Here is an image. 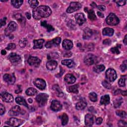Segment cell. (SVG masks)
I'll use <instances>...</instances> for the list:
<instances>
[{
    "label": "cell",
    "instance_id": "53",
    "mask_svg": "<svg viewBox=\"0 0 127 127\" xmlns=\"http://www.w3.org/2000/svg\"><path fill=\"white\" fill-rule=\"evenodd\" d=\"M98 9L101 11H104L105 10V7L104 6H99L97 7Z\"/></svg>",
    "mask_w": 127,
    "mask_h": 127
},
{
    "label": "cell",
    "instance_id": "51",
    "mask_svg": "<svg viewBox=\"0 0 127 127\" xmlns=\"http://www.w3.org/2000/svg\"><path fill=\"white\" fill-rule=\"evenodd\" d=\"M102 119L100 117L97 118V119L96 120V123L97 125H100L102 123Z\"/></svg>",
    "mask_w": 127,
    "mask_h": 127
},
{
    "label": "cell",
    "instance_id": "50",
    "mask_svg": "<svg viewBox=\"0 0 127 127\" xmlns=\"http://www.w3.org/2000/svg\"><path fill=\"white\" fill-rule=\"evenodd\" d=\"M118 126L120 127H127V123L124 121H120L118 122Z\"/></svg>",
    "mask_w": 127,
    "mask_h": 127
},
{
    "label": "cell",
    "instance_id": "59",
    "mask_svg": "<svg viewBox=\"0 0 127 127\" xmlns=\"http://www.w3.org/2000/svg\"><path fill=\"white\" fill-rule=\"evenodd\" d=\"M121 89H118L115 91V94L117 95V94H121Z\"/></svg>",
    "mask_w": 127,
    "mask_h": 127
},
{
    "label": "cell",
    "instance_id": "58",
    "mask_svg": "<svg viewBox=\"0 0 127 127\" xmlns=\"http://www.w3.org/2000/svg\"><path fill=\"white\" fill-rule=\"evenodd\" d=\"M121 94L122 95H124V96H127V91H123V90H121Z\"/></svg>",
    "mask_w": 127,
    "mask_h": 127
},
{
    "label": "cell",
    "instance_id": "32",
    "mask_svg": "<svg viewBox=\"0 0 127 127\" xmlns=\"http://www.w3.org/2000/svg\"><path fill=\"white\" fill-rule=\"evenodd\" d=\"M62 121V124L63 126H65L66 125L69 121V117L68 115L64 113L63 114L61 117H60Z\"/></svg>",
    "mask_w": 127,
    "mask_h": 127
},
{
    "label": "cell",
    "instance_id": "7",
    "mask_svg": "<svg viewBox=\"0 0 127 127\" xmlns=\"http://www.w3.org/2000/svg\"><path fill=\"white\" fill-rule=\"evenodd\" d=\"M23 121L21 120L15 118H11L7 122H6L7 124L12 127H18L22 124Z\"/></svg>",
    "mask_w": 127,
    "mask_h": 127
},
{
    "label": "cell",
    "instance_id": "56",
    "mask_svg": "<svg viewBox=\"0 0 127 127\" xmlns=\"http://www.w3.org/2000/svg\"><path fill=\"white\" fill-rule=\"evenodd\" d=\"M26 17L28 19H30L31 17V15L29 12H27L26 13Z\"/></svg>",
    "mask_w": 127,
    "mask_h": 127
},
{
    "label": "cell",
    "instance_id": "20",
    "mask_svg": "<svg viewBox=\"0 0 127 127\" xmlns=\"http://www.w3.org/2000/svg\"><path fill=\"white\" fill-rule=\"evenodd\" d=\"M63 47L67 50H71L73 47V43L72 41L69 39H65L63 42Z\"/></svg>",
    "mask_w": 127,
    "mask_h": 127
},
{
    "label": "cell",
    "instance_id": "25",
    "mask_svg": "<svg viewBox=\"0 0 127 127\" xmlns=\"http://www.w3.org/2000/svg\"><path fill=\"white\" fill-rule=\"evenodd\" d=\"M85 10L88 13V18L91 21H95L96 19V15H95L94 11L92 10H89L88 8H85Z\"/></svg>",
    "mask_w": 127,
    "mask_h": 127
},
{
    "label": "cell",
    "instance_id": "55",
    "mask_svg": "<svg viewBox=\"0 0 127 127\" xmlns=\"http://www.w3.org/2000/svg\"><path fill=\"white\" fill-rule=\"evenodd\" d=\"M97 15L99 16V17H100L101 18H103L104 17V14L102 13H101V12L97 11Z\"/></svg>",
    "mask_w": 127,
    "mask_h": 127
},
{
    "label": "cell",
    "instance_id": "12",
    "mask_svg": "<svg viewBox=\"0 0 127 127\" xmlns=\"http://www.w3.org/2000/svg\"><path fill=\"white\" fill-rule=\"evenodd\" d=\"M21 109L19 106H15L12 107L9 112V115L10 116H17L21 113Z\"/></svg>",
    "mask_w": 127,
    "mask_h": 127
},
{
    "label": "cell",
    "instance_id": "41",
    "mask_svg": "<svg viewBox=\"0 0 127 127\" xmlns=\"http://www.w3.org/2000/svg\"><path fill=\"white\" fill-rule=\"evenodd\" d=\"M55 87L54 86L53 88H54V89L55 91H56L58 92V96H60V97L63 96V92H62V91H61V90L60 89V88L59 87V86H57V85H55Z\"/></svg>",
    "mask_w": 127,
    "mask_h": 127
},
{
    "label": "cell",
    "instance_id": "37",
    "mask_svg": "<svg viewBox=\"0 0 127 127\" xmlns=\"http://www.w3.org/2000/svg\"><path fill=\"white\" fill-rule=\"evenodd\" d=\"M28 3H29L30 6L32 8H36L39 5V2L36 0H31V1H28Z\"/></svg>",
    "mask_w": 127,
    "mask_h": 127
},
{
    "label": "cell",
    "instance_id": "40",
    "mask_svg": "<svg viewBox=\"0 0 127 127\" xmlns=\"http://www.w3.org/2000/svg\"><path fill=\"white\" fill-rule=\"evenodd\" d=\"M116 114L121 117V118H126V116H127V114H126V112H125V111H121V110H120V111H116Z\"/></svg>",
    "mask_w": 127,
    "mask_h": 127
},
{
    "label": "cell",
    "instance_id": "9",
    "mask_svg": "<svg viewBox=\"0 0 127 127\" xmlns=\"http://www.w3.org/2000/svg\"><path fill=\"white\" fill-rule=\"evenodd\" d=\"M28 63L30 66L34 67H38L41 63V60L36 57H30L28 60Z\"/></svg>",
    "mask_w": 127,
    "mask_h": 127
},
{
    "label": "cell",
    "instance_id": "34",
    "mask_svg": "<svg viewBox=\"0 0 127 127\" xmlns=\"http://www.w3.org/2000/svg\"><path fill=\"white\" fill-rule=\"evenodd\" d=\"M15 18L21 24H24L25 21L24 18L21 14H17L15 15Z\"/></svg>",
    "mask_w": 127,
    "mask_h": 127
},
{
    "label": "cell",
    "instance_id": "29",
    "mask_svg": "<svg viewBox=\"0 0 127 127\" xmlns=\"http://www.w3.org/2000/svg\"><path fill=\"white\" fill-rule=\"evenodd\" d=\"M15 102H17V103H18L21 105L24 106L26 107H28V105H27L25 100L21 97H18L16 98Z\"/></svg>",
    "mask_w": 127,
    "mask_h": 127
},
{
    "label": "cell",
    "instance_id": "19",
    "mask_svg": "<svg viewBox=\"0 0 127 127\" xmlns=\"http://www.w3.org/2000/svg\"><path fill=\"white\" fill-rule=\"evenodd\" d=\"M58 66V63L56 61L51 60L48 62L46 64V67L47 69L50 71L54 70L56 69Z\"/></svg>",
    "mask_w": 127,
    "mask_h": 127
},
{
    "label": "cell",
    "instance_id": "27",
    "mask_svg": "<svg viewBox=\"0 0 127 127\" xmlns=\"http://www.w3.org/2000/svg\"><path fill=\"white\" fill-rule=\"evenodd\" d=\"M114 30L112 28H110L108 27L105 28L103 30V34L105 36H112L114 34Z\"/></svg>",
    "mask_w": 127,
    "mask_h": 127
},
{
    "label": "cell",
    "instance_id": "6",
    "mask_svg": "<svg viewBox=\"0 0 127 127\" xmlns=\"http://www.w3.org/2000/svg\"><path fill=\"white\" fill-rule=\"evenodd\" d=\"M81 8H82V5L80 3L78 2H73L70 4V6L68 7V8L67 10V12L69 13H73L74 12L78 11Z\"/></svg>",
    "mask_w": 127,
    "mask_h": 127
},
{
    "label": "cell",
    "instance_id": "49",
    "mask_svg": "<svg viewBox=\"0 0 127 127\" xmlns=\"http://www.w3.org/2000/svg\"><path fill=\"white\" fill-rule=\"evenodd\" d=\"M5 111L6 109L4 106L2 104H0V114L1 115H3L5 113Z\"/></svg>",
    "mask_w": 127,
    "mask_h": 127
},
{
    "label": "cell",
    "instance_id": "24",
    "mask_svg": "<svg viewBox=\"0 0 127 127\" xmlns=\"http://www.w3.org/2000/svg\"><path fill=\"white\" fill-rule=\"evenodd\" d=\"M61 63L62 64V65L67 66L69 68H73L75 65L74 62L72 60H70V59L64 60L62 61Z\"/></svg>",
    "mask_w": 127,
    "mask_h": 127
},
{
    "label": "cell",
    "instance_id": "13",
    "mask_svg": "<svg viewBox=\"0 0 127 127\" xmlns=\"http://www.w3.org/2000/svg\"><path fill=\"white\" fill-rule=\"evenodd\" d=\"M9 59L11 63L13 64H17L21 62V57L17 54L12 53L9 56Z\"/></svg>",
    "mask_w": 127,
    "mask_h": 127
},
{
    "label": "cell",
    "instance_id": "3",
    "mask_svg": "<svg viewBox=\"0 0 127 127\" xmlns=\"http://www.w3.org/2000/svg\"><path fill=\"white\" fill-rule=\"evenodd\" d=\"M48 99V95L46 93H40L36 97V100L40 106H44Z\"/></svg>",
    "mask_w": 127,
    "mask_h": 127
},
{
    "label": "cell",
    "instance_id": "38",
    "mask_svg": "<svg viewBox=\"0 0 127 127\" xmlns=\"http://www.w3.org/2000/svg\"><path fill=\"white\" fill-rule=\"evenodd\" d=\"M78 85H75L72 86H70L68 88V90L70 92L74 93H78Z\"/></svg>",
    "mask_w": 127,
    "mask_h": 127
},
{
    "label": "cell",
    "instance_id": "54",
    "mask_svg": "<svg viewBox=\"0 0 127 127\" xmlns=\"http://www.w3.org/2000/svg\"><path fill=\"white\" fill-rule=\"evenodd\" d=\"M6 24V20H1V27H2L3 25H5Z\"/></svg>",
    "mask_w": 127,
    "mask_h": 127
},
{
    "label": "cell",
    "instance_id": "8",
    "mask_svg": "<svg viewBox=\"0 0 127 127\" xmlns=\"http://www.w3.org/2000/svg\"><path fill=\"white\" fill-rule=\"evenodd\" d=\"M34 85L40 90H44L46 86L45 81L41 78H36L33 81Z\"/></svg>",
    "mask_w": 127,
    "mask_h": 127
},
{
    "label": "cell",
    "instance_id": "11",
    "mask_svg": "<svg viewBox=\"0 0 127 127\" xmlns=\"http://www.w3.org/2000/svg\"><path fill=\"white\" fill-rule=\"evenodd\" d=\"M18 28V25L15 22L11 21L8 25V28L5 30L6 34L7 36H9L10 34V32L15 31Z\"/></svg>",
    "mask_w": 127,
    "mask_h": 127
},
{
    "label": "cell",
    "instance_id": "45",
    "mask_svg": "<svg viewBox=\"0 0 127 127\" xmlns=\"http://www.w3.org/2000/svg\"><path fill=\"white\" fill-rule=\"evenodd\" d=\"M102 85H103V86L107 88V89H110L111 88V85L110 84H109L108 82H107V81H104L102 82Z\"/></svg>",
    "mask_w": 127,
    "mask_h": 127
},
{
    "label": "cell",
    "instance_id": "15",
    "mask_svg": "<svg viewBox=\"0 0 127 127\" xmlns=\"http://www.w3.org/2000/svg\"><path fill=\"white\" fill-rule=\"evenodd\" d=\"M4 79L8 84L10 85H13L15 83L16 78L14 74H7L4 75Z\"/></svg>",
    "mask_w": 127,
    "mask_h": 127
},
{
    "label": "cell",
    "instance_id": "39",
    "mask_svg": "<svg viewBox=\"0 0 127 127\" xmlns=\"http://www.w3.org/2000/svg\"><path fill=\"white\" fill-rule=\"evenodd\" d=\"M123 102V100L122 98L116 99L114 101V105L115 108H118L119 107Z\"/></svg>",
    "mask_w": 127,
    "mask_h": 127
},
{
    "label": "cell",
    "instance_id": "46",
    "mask_svg": "<svg viewBox=\"0 0 127 127\" xmlns=\"http://www.w3.org/2000/svg\"><path fill=\"white\" fill-rule=\"evenodd\" d=\"M118 84L121 87H124L126 85L125 83V79L124 78H120L119 79V81H118Z\"/></svg>",
    "mask_w": 127,
    "mask_h": 127
},
{
    "label": "cell",
    "instance_id": "5",
    "mask_svg": "<svg viewBox=\"0 0 127 127\" xmlns=\"http://www.w3.org/2000/svg\"><path fill=\"white\" fill-rule=\"evenodd\" d=\"M97 59L96 57L92 54H89L87 55L84 59V62L86 65L90 66L94 64L97 62Z\"/></svg>",
    "mask_w": 127,
    "mask_h": 127
},
{
    "label": "cell",
    "instance_id": "10",
    "mask_svg": "<svg viewBox=\"0 0 127 127\" xmlns=\"http://www.w3.org/2000/svg\"><path fill=\"white\" fill-rule=\"evenodd\" d=\"M61 42V39L60 37H57L51 41L47 42L45 45L47 48H51L58 46Z\"/></svg>",
    "mask_w": 127,
    "mask_h": 127
},
{
    "label": "cell",
    "instance_id": "16",
    "mask_svg": "<svg viewBox=\"0 0 127 127\" xmlns=\"http://www.w3.org/2000/svg\"><path fill=\"white\" fill-rule=\"evenodd\" d=\"M62 108V105L61 103L57 100H54L51 104V109L55 112H57L61 110Z\"/></svg>",
    "mask_w": 127,
    "mask_h": 127
},
{
    "label": "cell",
    "instance_id": "52",
    "mask_svg": "<svg viewBox=\"0 0 127 127\" xmlns=\"http://www.w3.org/2000/svg\"><path fill=\"white\" fill-rule=\"evenodd\" d=\"M111 41L110 39H105L104 41H103V44H105V45H109L111 43Z\"/></svg>",
    "mask_w": 127,
    "mask_h": 127
},
{
    "label": "cell",
    "instance_id": "28",
    "mask_svg": "<svg viewBox=\"0 0 127 127\" xmlns=\"http://www.w3.org/2000/svg\"><path fill=\"white\" fill-rule=\"evenodd\" d=\"M110 103V97L109 95H105L102 96L100 100V103L102 105H106Z\"/></svg>",
    "mask_w": 127,
    "mask_h": 127
},
{
    "label": "cell",
    "instance_id": "4",
    "mask_svg": "<svg viewBox=\"0 0 127 127\" xmlns=\"http://www.w3.org/2000/svg\"><path fill=\"white\" fill-rule=\"evenodd\" d=\"M106 78L110 82L115 81L117 78V73L116 71L111 68L108 69L106 72Z\"/></svg>",
    "mask_w": 127,
    "mask_h": 127
},
{
    "label": "cell",
    "instance_id": "21",
    "mask_svg": "<svg viewBox=\"0 0 127 127\" xmlns=\"http://www.w3.org/2000/svg\"><path fill=\"white\" fill-rule=\"evenodd\" d=\"M65 81L68 84H72L75 82L76 78L71 74H67L64 77Z\"/></svg>",
    "mask_w": 127,
    "mask_h": 127
},
{
    "label": "cell",
    "instance_id": "18",
    "mask_svg": "<svg viewBox=\"0 0 127 127\" xmlns=\"http://www.w3.org/2000/svg\"><path fill=\"white\" fill-rule=\"evenodd\" d=\"M87 106V102L85 99H82L79 100L75 105V108L78 110H82Z\"/></svg>",
    "mask_w": 127,
    "mask_h": 127
},
{
    "label": "cell",
    "instance_id": "57",
    "mask_svg": "<svg viewBox=\"0 0 127 127\" xmlns=\"http://www.w3.org/2000/svg\"><path fill=\"white\" fill-rule=\"evenodd\" d=\"M123 42L126 45H127V35L126 34L125 37V38H124V40H123Z\"/></svg>",
    "mask_w": 127,
    "mask_h": 127
},
{
    "label": "cell",
    "instance_id": "30",
    "mask_svg": "<svg viewBox=\"0 0 127 127\" xmlns=\"http://www.w3.org/2000/svg\"><path fill=\"white\" fill-rule=\"evenodd\" d=\"M23 1L22 0H12L11 1L12 5L15 8H19L22 4Z\"/></svg>",
    "mask_w": 127,
    "mask_h": 127
},
{
    "label": "cell",
    "instance_id": "60",
    "mask_svg": "<svg viewBox=\"0 0 127 127\" xmlns=\"http://www.w3.org/2000/svg\"><path fill=\"white\" fill-rule=\"evenodd\" d=\"M1 54H2L3 55H6V51H5V50H2Z\"/></svg>",
    "mask_w": 127,
    "mask_h": 127
},
{
    "label": "cell",
    "instance_id": "31",
    "mask_svg": "<svg viewBox=\"0 0 127 127\" xmlns=\"http://www.w3.org/2000/svg\"><path fill=\"white\" fill-rule=\"evenodd\" d=\"M37 92V91L36 89L33 87H30L28 88L26 91V94L28 96H34Z\"/></svg>",
    "mask_w": 127,
    "mask_h": 127
},
{
    "label": "cell",
    "instance_id": "23",
    "mask_svg": "<svg viewBox=\"0 0 127 127\" xmlns=\"http://www.w3.org/2000/svg\"><path fill=\"white\" fill-rule=\"evenodd\" d=\"M34 49H41L43 47V44L44 43V40L42 39H38V40H34Z\"/></svg>",
    "mask_w": 127,
    "mask_h": 127
},
{
    "label": "cell",
    "instance_id": "33",
    "mask_svg": "<svg viewBox=\"0 0 127 127\" xmlns=\"http://www.w3.org/2000/svg\"><path fill=\"white\" fill-rule=\"evenodd\" d=\"M105 69V67L104 65H97L96 66H95L93 68V71L97 73H100L102 72H103Z\"/></svg>",
    "mask_w": 127,
    "mask_h": 127
},
{
    "label": "cell",
    "instance_id": "26",
    "mask_svg": "<svg viewBox=\"0 0 127 127\" xmlns=\"http://www.w3.org/2000/svg\"><path fill=\"white\" fill-rule=\"evenodd\" d=\"M92 35V31L89 28H86L84 29L83 32V38L85 39H88L90 38Z\"/></svg>",
    "mask_w": 127,
    "mask_h": 127
},
{
    "label": "cell",
    "instance_id": "14",
    "mask_svg": "<svg viewBox=\"0 0 127 127\" xmlns=\"http://www.w3.org/2000/svg\"><path fill=\"white\" fill-rule=\"evenodd\" d=\"M75 19L76 22L80 25H83L86 21L85 15L83 13H78L75 15Z\"/></svg>",
    "mask_w": 127,
    "mask_h": 127
},
{
    "label": "cell",
    "instance_id": "61",
    "mask_svg": "<svg viewBox=\"0 0 127 127\" xmlns=\"http://www.w3.org/2000/svg\"><path fill=\"white\" fill-rule=\"evenodd\" d=\"M28 102L30 103H32V100L31 99H28Z\"/></svg>",
    "mask_w": 127,
    "mask_h": 127
},
{
    "label": "cell",
    "instance_id": "43",
    "mask_svg": "<svg viewBox=\"0 0 127 127\" xmlns=\"http://www.w3.org/2000/svg\"><path fill=\"white\" fill-rule=\"evenodd\" d=\"M27 40L26 39H21L19 42V45L21 48H24L27 44Z\"/></svg>",
    "mask_w": 127,
    "mask_h": 127
},
{
    "label": "cell",
    "instance_id": "17",
    "mask_svg": "<svg viewBox=\"0 0 127 127\" xmlns=\"http://www.w3.org/2000/svg\"><path fill=\"white\" fill-rule=\"evenodd\" d=\"M94 122V116L90 114H87L85 117V124L86 126L90 127Z\"/></svg>",
    "mask_w": 127,
    "mask_h": 127
},
{
    "label": "cell",
    "instance_id": "36",
    "mask_svg": "<svg viewBox=\"0 0 127 127\" xmlns=\"http://www.w3.org/2000/svg\"><path fill=\"white\" fill-rule=\"evenodd\" d=\"M89 97L90 100L92 102H96L97 100V95L96 93H95L94 92H91L89 94Z\"/></svg>",
    "mask_w": 127,
    "mask_h": 127
},
{
    "label": "cell",
    "instance_id": "48",
    "mask_svg": "<svg viewBox=\"0 0 127 127\" xmlns=\"http://www.w3.org/2000/svg\"><path fill=\"white\" fill-rule=\"evenodd\" d=\"M111 51L113 53H114V54H119L120 53V51L119 50V48L117 47H113L111 49Z\"/></svg>",
    "mask_w": 127,
    "mask_h": 127
},
{
    "label": "cell",
    "instance_id": "2",
    "mask_svg": "<svg viewBox=\"0 0 127 127\" xmlns=\"http://www.w3.org/2000/svg\"><path fill=\"white\" fill-rule=\"evenodd\" d=\"M106 21L108 25L114 26L119 23L120 20L114 13H110L106 18Z\"/></svg>",
    "mask_w": 127,
    "mask_h": 127
},
{
    "label": "cell",
    "instance_id": "1",
    "mask_svg": "<svg viewBox=\"0 0 127 127\" xmlns=\"http://www.w3.org/2000/svg\"><path fill=\"white\" fill-rule=\"evenodd\" d=\"M52 13L50 8L46 6H41L35 8L33 11V17L35 20H39L42 18L49 17Z\"/></svg>",
    "mask_w": 127,
    "mask_h": 127
},
{
    "label": "cell",
    "instance_id": "47",
    "mask_svg": "<svg viewBox=\"0 0 127 127\" xmlns=\"http://www.w3.org/2000/svg\"><path fill=\"white\" fill-rule=\"evenodd\" d=\"M15 48H16V45L15 44L10 43L8 45L7 49L9 50H14V49H15Z\"/></svg>",
    "mask_w": 127,
    "mask_h": 127
},
{
    "label": "cell",
    "instance_id": "44",
    "mask_svg": "<svg viewBox=\"0 0 127 127\" xmlns=\"http://www.w3.org/2000/svg\"><path fill=\"white\" fill-rule=\"evenodd\" d=\"M114 2L119 6H124L127 2L125 0H118V1H114Z\"/></svg>",
    "mask_w": 127,
    "mask_h": 127
},
{
    "label": "cell",
    "instance_id": "22",
    "mask_svg": "<svg viewBox=\"0 0 127 127\" xmlns=\"http://www.w3.org/2000/svg\"><path fill=\"white\" fill-rule=\"evenodd\" d=\"M2 99L6 102H12L13 101V97L12 95L8 93H5L2 95Z\"/></svg>",
    "mask_w": 127,
    "mask_h": 127
},
{
    "label": "cell",
    "instance_id": "42",
    "mask_svg": "<svg viewBox=\"0 0 127 127\" xmlns=\"http://www.w3.org/2000/svg\"><path fill=\"white\" fill-rule=\"evenodd\" d=\"M127 61L125 60L123 62L122 65L121 66V70L122 72H125L127 70Z\"/></svg>",
    "mask_w": 127,
    "mask_h": 127
},
{
    "label": "cell",
    "instance_id": "35",
    "mask_svg": "<svg viewBox=\"0 0 127 127\" xmlns=\"http://www.w3.org/2000/svg\"><path fill=\"white\" fill-rule=\"evenodd\" d=\"M41 24L42 26H43V27H45L47 28L48 31V32H50L51 31H53L54 30V28L50 25L49 24H48L47 22L46 21H42L41 22Z\"/></svg>",
    "mask_w": 127,
    "mask_h": 127
}]
</instances>
